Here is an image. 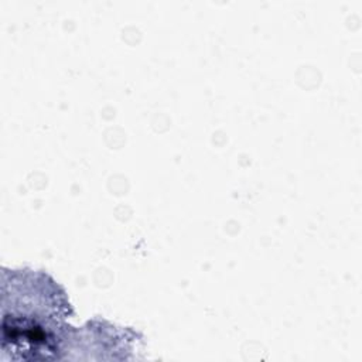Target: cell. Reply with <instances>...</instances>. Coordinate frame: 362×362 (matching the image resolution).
Listing matches in <instances>:
<instances>
[{
	"label": "cell",
	"instance_id": "1",
	"mask_svg": "<svg viewBox=\"0 0 362 362\" xmlns=\"http://www.w3.org/2000/svg\"><path fill=\"white\" fill-rule=\"evenodd\" d=\"M68 294L48 273L1 267V358L64 359L74 328Z\"/></svg>",
	"mask_w": 362,
	"mask_h": 362
}]
</instances>
